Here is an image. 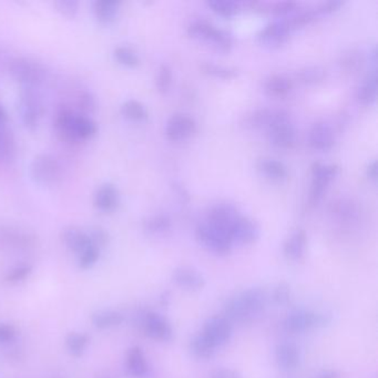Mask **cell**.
Instances as JSON below:
<instances>
[{
    "instance_id": "43",
    "label": "cell",
    "mask_w": 378,
    "mask_h": 378,
    "mask_svg": "<svg viewBox=\"0 0 378 378\" xmlns=\"http://www.w3.org/2000/svg\"><path fill=\"white\" fill-rule=\"evenodd\" d=\"M53 6H55V11L67 19H74L79 12L78 0H57Z\"/></svg>"
},
{
    "instance_id": "42",
    "label": "cell",
    "mask_w": 378,
    "mask_h": 378,
    "mask_svg": "<svg viewBox=\"0 0 378 378\" xmlns=\"http://www.w3.org/2000/svg\"><path fill=\"white\" fill-rule=\"evenodd\" d=\"M101 250L98 249L97 246H92L87 248L85 251L81 252L77 255V264L81 270H90L97 264L100 259Z\"/></svg>"
},
{
    "instance_id": "46",
    "label": "cell",
    "mask_w": 378,
    "mask_h": 378,
    "mask_svg": "<svg viewBox=\"0 0 378 378\" xmlns=\"http://www.w3.org/2000/svg\"><path fill=\"white\" fill-rule=\"evenodd\" d=\"M87 233H88L92 243L94 246H97L99 250H103L110 242V235L103 227H92L87 231Z\"/></svg>"
},
{
    "instance_id": "13",
    "label": "cell",
    "mask_w": 378,
    "mask_h": 378,
    "mask_svg": "<svg viewBox=\"0 0 378 378\" xmlns=\"http://www.w3.org/2000/svg\"><path fill=\"white\" fill-rule=\"evenodd\" d=\"M202 334L216 348L225 345L233 334L232 323L224 316H214L205 322Z\"/></svg>"
},
{
    "instance_id": "20",
    "label": "cell",
    "mask_w": 378,
    "mask_h": 378,
    "mask_svg": "<svg viewBox=\"0 0 378 378\" xmlns=\"http://www.w3.org/2000/svg\"><path fill=\"white\" fill-rule=\"evenodd\" d=\"M172 281L182 290L189 292H196L205 286V279L199 270L188 266L175 268L172 273Z\"/></svg>"
},
{
    "instance_id": "19",
    "label": "cell",
    "mask_w": 378,
    "mask_h": 378,
    "mask_svg": "<svg viewBox=\"0 0 378 378\" xmlns=\"http://www.w3.org/2000/svg\"><path fill=\"white\" fill-rule=\"evenodd\" d=\"M0 240L12 250H27L33 246L35 238L26 230L7 225L0 229Z\"/></svg>"
},
{
    "instance_id": "2",
    "label": "cell",
    "mask_w": 378,
    "mask_h": 378,
    "mask_svg": "<svg viewBox=\"0 0 378 378\" xmlns=\"http://www.w3.org/2000/svg\"><path fill=\"white\" fill-rule=\"evenodd\" d=\"M55 132L70 144L89 140L97 135L98 127L90 117L62 108L55 114Z\"/></svg>"
},
{
    "instance_id": "45",
    "label": "cell",
    "mask_w": 378,
    "mask_h": 378,
    "mask_svg": "<svg viewBox=\"0 0 378 378\" xmlns=\"http://www.w3.org/2000/svg\"><path fill=\"white\" fill-rule=\"evenodd\" d=\"M291 298H292L291 287L287 283L281 282V283H279V284L274 287L273 293H272V300H273L276 305L284 307V305L290 303Z\"/></svg>"
},
{
    "instance_id": "18",
    "label": "cell",
    "mask_w": 378,
    "mask_h": 378,
    "mask_svg": "<svg viewBox=\"0 0 378 378\" xmlns=\"http://www.w3.org/2000/svg\"><path fill=\"white\" fill-rule=\"evenodd\" d=\"M268 141L277 149H291L296 140V130L290 119L276 123L266 130Z\"/></svg>"
},
{
    "instance_id": "47",
    "label": "cell",
    "mask_w": 378,
    "mask_h": 378,
    "mask_svg": "<svg viewBox=\"0 0 378 378\" xmlns=\"http://www.w3.org/2000/svg\"><path fill=\"white\" fill-rule=\"evenodd\" d=\"M18 338V329L12 324L0 322V346L10 345Z\"/></svg>"
},
{
    "instance_id": "9",
    "label": "cell",
    "mask_w": 378,
    "mask_h": 378,
    "mask_svg": "<svg viewBox=\"0 0 378 378\" xmlns=\"http://www.w3.org/2000/svg\"><path fill=\"white\" fill-rule=\"evenodd\" d=\"M331 322L327 314L311 312V311H295L291 313L284 320V329L291 333H303L318 327H324Z\"/></svg>"
},
{
    "instance_id": "38",
    "label": "cell",
    "mask_w": 378,
    "mask_h": 378,
    "mask_svg": "<svg viewBox=\"0 0 378 378\" xmlns=\"http://www.w3.org/2000/svg\"><path fill=\"white\" fill-rule=\"evenodd\" d=\"M33 273V264L25 262L18 263V264L14 265L12 268L7 270L5 280L10 284H18V283L27 281Z\"/></svg>"
},
{
    "instance_id": "23",
    "label": "cell",
    "mask_w": 378,
    "mask_h": 378,
    "mask_svg": "<svg viewBox=\"0 0 378 378\" xmlns=\"http://www.w3.org/2000/svg\"><path fill=\"white\" fill-rule=\"evenodd\" d=\"M126 372L131 378H146L149 372L144 350L139 346L129 348L126 356Z\"/></svg>"
},
{
    "instance_id": "48",
    "label": "cell",
    "mask_w": 378,
    "mask_h": 378,
    "mask_svg": "<svg viewBox=\"0 0 378 378\" xmlns=\"http://www.w3.org/2000/svg\"><path fill=\"white\" fill-rule=\"evenodd\" d=\"M78 105L80 108V114L83 116L90 117L97 109V100L92 92H86L80 94Z\"/></svg>"
},
{
    "instance_id": "41",
    "label": "cell",
    "mask_w": 378,
    "mask_h": 378,
    "mask_svg": "<svg viewBox=\"0 0 378 378\" xmlns=\"http://www.w3.org/2000/svg\"><path fill=\"white\" fill-rule=\"evenodd\" d=\"M320 15L318 14L316 9H309V10L301 11L298 14L293 15L290 18L285 19L287 25L291 28V31L298 29V28L304 27V26L309 25L311 22L318 19Z\"/></svg>"
},
{
    "instance_id": "29",
    "label": "cell",
    "mask_w": 378,
    "mask_h": 378,
    "mask_svg": "<svg viewBox=\"0 0 378 378\" xmlns=\"http://www.w3.org/2000/svg\"><path fill=\"white\" fill-rule=\"evenodd\" d=\"M378 78L376 68L368 72L357 88L356 98L359 103L364 105H373L377 99Z\"/></svg>"
},
{
    "instance_id": "8",
    "label": "cell",
    "mask_w": 378,
    "mask_h": 378,
    "mask_svg": "<svg viewBox=\"0 0 378 378\" xmlns=\"http://www.w3.org/2000/svg\"><path fill=\"white\" fill-rule=\"evenodd\" d=\"M196 237L203 248L216 255L223 257L232 250V241L229 237L207 222L196 227Z\"/></svg>"
},
{
    "instance_id": "52",
    "label": "cell",
    "mask_w": 378,
    "mask_h": 378,
    "mask_svg": "<svg viewBox=\"0 0 378 378\" xmlns=\"http://www.w3.org/2000/svg\"><path fill=\"white\" fill-rule=\"evenodd\" d=\"M211 378H242V376L237 370H230V368H220V370L213 372Z\"/></svg>"
},
{
    "instance_id": "36",
    "label": "cell",
    "mask_w": 378,
    "mask_h": 378,
    "mask_svg": "<svg viewBox=\"0 0 378 378\" xmlns=\"http://www.w3.org/2000/svg\"><path fill=\"white\" fill-rule=\"evenodd\" d=\"M295 78L296 80L307 86L318 85L325 79L326 69L320 66L304 67L295 72Z\"/></svg>"
},
{
    "instance_id": "16",
    "label": "cell",
    "mask_w": 378,
    "mask_h": 378,
    "mask_svg": "<svg viewBox=\"0 0 378 378\" xmlns=\"http://www.w3.org/2000/svg\"><path fill=\"white\" fill-rule=\"evenodd\" d=\"M259 227L253 220L240 216L235 218L229 230V238L232 243L251 244L259 239Z\"/></svg>"
},
{
    "instance_id": "27",
    "label": "cell",
    "mask_w": 378,
    "mask_h": 378,
    "mask_svg": "<svg viewBox=\"0 0 378 378\" xmlns=\"http://www.w3.org/2000/svg\"><path fill=\"white\" fill-rule=\"evenodd\" d=\"M307 246V235L302 229L296 230L285 241L283 252L285 257L291 261H298L305 255Z\"/></svg>"
},
{
    "instance_id": "21",
    "label": "cell",
    "mask_w": 378,
    "mask_h": 378,
    "mask_svg": "<svg viewBox=\"0 0 378 378\" xmlns=\"http://www.w3.org/2000/svg\"><path fill=\"white\" fill-rule=\"evenodd\" d=\"M275 361L280 370L291 373L300 366L301 354L294 344L281 343L275 348Z\"/></svg>"
},
{
    "instance_id": "24",
    "label": "cell",
    "mask_w": 378,
    "mask_h": 378,
    "mask_svg": "<svg viewBox=\"0 0 378 378\" xmlns=\"http://www.w3.org/2000/svg\"><path fill=\"white\" fill-rule=\"evenodd\" d=\"M61 240L64 242L67 249L79 255L87 248L92 246V241L89 239L87 231L79 229L77 227H67L61 232Z\"/></svg>"
},
{
    "instance_id": "44",
    "label": "cell",
    "mask_w": 378,
    "mask_h": 378,
    "mask_svg": "<svg viewBox=\"0 0 378 378\" xmlns=\"http://www.w3.org/2000/svg\"><path fill=\"white\" fill-rule=\"evenodd\" d=\"M332 209L338 218H344V220L353 218L355 213H356L355 205L351 201L345 199L337 200V201L333 202Z\"/></svg>"
},
{
    "instance_id": "33",
    "label": "cell",
    "mask_w": 378,
    "mask_h": 378,
    "mask_svg": "<svg viewBox=\"0 0 378 378\" xmlns=\"http://www.w3.org/2000/svg\"><path fill=\"white\" fill-rule=\"evenodd\" d=\"M190 351L196 359L205 361L216 355V347L201 333L191 340Z\"/></svg>"
},
{
    "instance_id": "7",
    "label": "cell",
    "mask_w": 378,
    "mask_h": 378,
    "mask_svg": "<svg viewBox=\"0 0 378 378\" xmlns=\"http://www.w3.org/2000/svg\"><path fill=\"white\" fill-rule=\"evenodd\" d=\"M312 171V182L309 191V202L312 205H318L329 189L332 181L337 177L340 169L336 164H324V163L314 162L311 168Z\"/></svg>"
},
{
    "instance_id": "30",
    "label": "cell",
    "mask_w": 378,
    "mask_h": 378,
    "mask_svg": "<svg viewBox=\"0 0 378 378\" xmlns=\"http://www.w3.org/2000/svg\"><path fill=\"white\" fill-rule=\"evenodd\" d=\"M17 157V144L14 133L7 126L0 127V164H10Z\"/></svg>"
},
{
    "instance_id": "40",
    "label": "cell",
    "mask_w": 378,
    "mask_h": 378,
    "mask_svg": "<svg viewBox=\"0 0 378 378\" xmlns=\"http://www.w3.org/2000/svg\"><path fill=\"white\" fill-rule=\"evenodd\" d=\"M173 83V74H172L171 67L169 65L163 64L157 68V75H155V88L160 94H168Z\"/></svg>"
},
{
    "instance_id": "54",
    "label": "cell",
    "mask_w": 378,
    "mask_h": 378,
    "mask_svg": "<svg viewBox=\"0 0 378 378\" xmlns=\"http://www.w3.org/2000/svg\"><path fill=\"white\" fill-rule=\"evenodd\" d=\"M173 188L175 189V191H177V194H179V196H181L182 199H190V198H189L188 192L184 190V188H183L182 185H180L179 183L177 182H174Z\"/></svg>"
},
{
    "instance_id": "11",
    "label": "cell",
    "mask_w": 378,
    "mask_h": 378,
    "mask_svg": "<svg viewBox=\"0 0 378 378\" xmlns=\"http://www.w3.org/2000/svg\"><path fill=\"white\" fill-rule=\"evenodd\" d=\"M196 131V120L185 114H172L164 127L166 138L172 142L187 140V139L191 138Z\"/></svg>"
},
{
    "instance_id": "14",
    "label": "cell",
    "mask_w": 378,
    "mask_h": 378,
    "mask_svg": "<svg viewBox=\"0 0 378 378\" xmlns=\"http://www.w3.org/2000/svg\"><path fill=\"white\" fill-rule=\"evenodd\" d=\"M121 194L119 189L114 183L105 182L98 187L94 194V205L98 211L103 213H114L118 210Z\"/></svg>"
},
{
    "instance_id": "34",
    "label": "cell",
    "mask_w": 378,
    "mask_h": 378,
    "mask_svg": "<svg viewBox=\"0 0 378 378\" xmlns=\"http://www.w3.org/2000/svg\"><path fill=\"white\" fill-rule=\"evenodd\" d=\"M171 227V218L162 213L148 216L144 221V230L148 234H163V233L168 232Z\"/></svg>"
},
{
    "instance_id": "53",
    "label": "cell",
    "mask_w": 378,
    "mask_h": 378,
    "mask_svg": "<svg viewBox=\"0 0 378 378\" xmlns=\"http://www.w3.org/2000/svg\"><path fill=\"white\" fill-rule=\"evenodd\" d=\"M366 174H368V179L372 180L373 182L377 181V161L374 160L373 162H370V164H368V169H366Z\"/></svg>"
},
{
    "instance_id": "4",
    "label": "cell",
    "mask_w": 378,
    "mask_h": 378,
    "mask_svg": "<svg viewBox=\"0 0 378 378\" xmlns=\"http://www.w3.org/2000/svg\"><path fill=\"white\" fill-rule=\"evenodd\" d=\"M17 108L24 127L31 132L38 130L44 114V105L36 89L22 88L18 96Z\"/></svg>"
},
{
    "instance_id": "39",
    "label": "cell",
    "mask_w": 378,
    "mask_h": 378,
    "mask_svg": "<svg viewBox=\"0 0 378 378\" xmlns=\"http://www.w3.org/2000/svg\"><path fill=\"white\" fill-rule=\"evenodd\" d=\"M207 7L218 16L231 18L240 11V3L231 0H209Z\"/></svg>"
},
{
    "instance_id": "56",
    "label": "cell",
    "mask_w": 378,
    "mask_h": 378,
    "mask_svg": "<svg viewBox=\"0 0 378 378\" xmlns=\"http://www.w3.org/2000/svg\"><path fill=\"white\" fill-rule=\"evenodd\" d=\"M340 377V374L336 370H326L323 373L318 375V378H338Z\"/></svg>"
},
{
    "instance_id": "31",
    "label": "cell",
    "mask_w": 378,
    "mask_h": 378,
    "mask_svg": "<svg viewBox=\"0 0 378 378\" xmlns=\"http://www.w3.org/2000/svg\"><path fill=\"white\" fill-rule=\"evenodd\" d=\"M120 114L131 122H146L149 119V112L146 105L138 100L129 99L120 105Z\"/></svg>"
},
{
    "instance_id": "50",
    "label": "cell",
    "mask_w": 378,
    "mask_h": 378,
    "mask_svg": "<svg viewBox=\"0 0 378 378\" xmlns=\"http://www.w3.org/2000/svg\"><path fill=\"white\" fill-rule=\"evenodd\" d=\"M298 3L287 0V1H279L270 7V11L276 16H286L289 14H293L298 8Z\"/></svg>"
},
{
    "instance_id": "3",
    "label": "cell",
    "mask_w": 378,
    "mask_h": 378,
    "mask_svg": "<svg viewBox=\"0 0 378 378\" xmlns=\"http://www.w3.org/2000/svg\"><path fill=\"white\" fill-rule=\"evenodd\" d=\"M187 33L191 38L205 42L218 53H227L232 50V33L216 27L212 22L207 20L196 19L191 22Z\"/></svg>"
},
{
    "instance_id": "55",
    "label": "cell",
    "mask_w": 378,
    "mask_h": 378,
    "mask_svg": "<svg viewBox=\"0 0 378 378\" xmlns=\"http://www.w3.org/2000/svg\"><path fill=\"white\" fill-rule=\"evenodd\" d=\"M7 121H8V114H7L6 109L3 108V105H0V127L6 126Z\"/></svg>"
},
{
    "instance_id": "12",
    "label": "cell",
    "mask_w": 378,
    "mask_h": 378,
    "mask_svg": "<svg viewBox=\"0 0 378 378\" xmlns=\"http://www.w3.org/2000/svg\"><path fill=\"white\" fill-rule=\"evenodd\" d=\"M292 33L285 19L270 22L257 33V42L265 47L277 48L286 44Z\"/></svg>"
},
{
    "instance_id": "1",
    "label": "cell",
    "mask_w": 378,
    "mask_h": 378,
    "mask_svg": "<svg viewBox=\"0 0 378 378\" xmlns=\"http://www.w3.org/2000/svg\"><path fill=\"white\" fill-rule=\"evenodd\" d=\"M266 304L268 296L264 291L257 287L249 289L230 298L224 307V318L231 323H248L264 311Z\"/></svg>"
},
{
    "instance_id": "49",
    "label": "cell",
    "mask_w": 378,
    "mask_h": 378,
    "mask_svg": "<svg viewBox=\"0 0 378 378\" xmlns=\"http://www.w3.org/2000/svg\"><path fill=\"white\" fill-rule=\"evenodd\" d=\"M341 65L344 69L348 70V71H355V70L359 69V67H362V55L352 50L350 53L343 55L341 59Z\"/></svg>"
},
{
    "instance_id": "5",
    "label": "cell",
    "mask_w": 378,
    "mask_h": 378,
    "mask_svg": "<svg viewBox=\"0 0 378 378\" xmlns=\"http://www.w3.org/2000/svg\"><path fill=\"white\" fill-rule=\"evenodd\" d=\"M62 166L60 161L50 153L36 155L29 166V177L39 187H51L61 179Z\"/></svg>"
},
{
    "instance_id": "28",
    "label": "cell",
    "mask_w": 378,
    "mask_h": 378,
    "mask_svg": "<svg viewBox=\"0 0 378 378\" xmlns=\"http://www.w3.org/2000/svg\"><path fill=\"white\" fill-rule=\"evenodd\" d=\"M125 322V315L116 309H99L92 315V325L100 331L116 329Z\"/></svg>"
},
{
    "instance_id": "17",
    "label": "cell",
    "mask_w": 378,
    "mask_h": 378,
    "mask_svg": "<svg viewBox=\"0 0 378 378\" xmlns=\"http://www.w3.org/2000/svg\"><path fill=\"white\" fill-rule=\"evenodd\" d=\"M307 142L315 151H329L335 144L334 131L325 122H315L309 129Z\"/></svg>"
},
{
    "instance_id": "6",
    "label": "cell",
    "mask_w": 378,
    "mask_h": 378,
    "mask_svg": "<svg viewBox=\"0 0 378 378\" xmlns=\"http://www.w3.org/2000/svg\"><path fill=\"white\" fill-rule=\"evenodd\" d=\"M9 74L22 88L36 89L47 79V69L38 61L29 58H17L11 61Z\"/></svg>"
},
{
    "instance_id": "32",
    "label": "cell",
    "mask_w": 378,
    "mask_h": 378,
    "mask_svg": "<svg viewBox=\"0 0 378 378\" xmlns=\"http://www.w3.org/2000/svg\"><path fill=\"white\" fill-rule=\"evenodd\" d=\"M89 343H90V337L83 332H72L67 335L66 341H65L67 351L75 357H81L86 353Z\"/></svg>"
},
{
    "instance_id": "26",
    "label": "cell",
    "mask_w": 378,
    "mask_h": 378,
    "mask_svg": "<svg viewBox=\"0 0 378 378\" xmlns=\"http://www.w3.org/2000/svg\"><path fill=\"white\" fill-rule=\"evenodd\" d=\"M263 92L270 98H285L292 92L293 83L290 78L282 75H272L263 81Z\"/></svg>"
},
{
    "instance_id": "25",
    "label": "cell",
    "mask_w": 378,
    "mask_h": 378,
    "mask_svg": "<svg viewBox=\"0 0 378 378\" xmlns=\"http://www.w3.org/2000/svg\"><path fill=\"white\" fill-rule=\"evenodd\" d=\"M257 168L265 179L273 182H282L289 178V168L285 166V163L274 157L259 159L257 163Z\"/></svg>"
},
{
    "instance_id": "35",
    "label": "cell",
    "mask_w": 378,
    "mask_h": 378,
    "mask_svg": "<svg viewBox=\"0 0 378 378\" xmlns=\"http://www.w3.org/2000/svg\"><path fill=\"white\" fill-rule=\"evenodd\" d=\"M201 69L205 75L216 78V79H222V80H231L239 76V70L234 67L223 66L212 61H205L201 65Z\"/></svg>"
},
{
    "instance_id": "51",
    "label": "cell",
    "mask_w": 378,
    "mask_h": 378,
    "mask_svg": "<svg viewBox=\"0 0 378 378\" xmlns=\"http://www.w3.org/2000/svg\"><path fill=\"white\" fill-rule=\"evenodd\" d=\"M343 5H344V1L342 0H329L326 3H320L318 7H315V9L318 11V14L322 16V15H329L338 10Z\"/></svg>"
},
{
    "instance_id": "10",
    "label": "cell",
    "mask_w": 378,
    "mask_h": 378,
    "mask_svg": "<svg viewBox=\"0 0 378 378\" xmlns=\"http://www.w3.org/2000/svg\"><path fill=\"white\" fill-rule=\"evenodd\" d=\"M140 326L144 334L151 340L162 343L173 340L171 323L159 313L148 312L141 315Z\"/></svg>"
},
{
    "instance_id": "37",
    "label": "cell",
    "mask_w": 378,
    "mask_h": 378,
    "mask_svg": "<svg viewBox=\"0 0 378 378\" xmlns=\"http://www.w3.org/2000/svg\"><path fill=\"white\" fill-rule=\"evenodd\" d=\"M112 55L118 64L126 68H135L140 64L138 53L129 46H118L114 48Z\"/></svg>"
},
{
    "instance_id": "22",
    "label": "cell",
    "mask_w": 378,
    "mask_h": 378,
    "mask_svg": "<svg viewBox=\"0 0 378 378\" xmlns=\"http://www.w3.org/2000/svg\"><path fill=\"white\" fill-rule=\"evenodd\" d=\"M121 1L119 0H94L92 11L94 19L103 26H110L119 16Z\"/></svg>"
},
{
    "instance_id": "15",
    "label": "cell",
    "mask_w": 378,
    "mask_h": 378,
    "mask_svg": "<svg viewBox=\"0 0 378 378\" xmlns=\"http://www.w3.org/2000/svg\"><path fill=\"white\" fill-rule=\"evenodd\" d=\"M287 119H290V114L283 109H257L246 117V126L254 129L268 130L276 123Z\"/></svg>"
}]
</instances>
